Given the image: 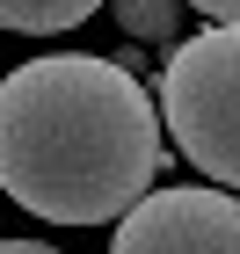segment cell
Listing matches in <instances>:
<instances>
[{"label": "cell", "mask_w": 240, "mask_h": 254, "mask_svg": "<svg viewBox=\"0 0 240 254\" xmlns=\"http://www.w3.org/2000/svg\"><path fill=\"white\" fill-rule=\"evenodd\" d=\"M160 124L204 182L240 189V22H211L167 51Z\"/></svg>", "instance_id": "7a4b0ae2"}, {"label": "cell", "mask_w": 240, "mask_h": 254, "mask_svg": "<svg viewBox=\"0 0 240 254\" xmlns=\"http://www.w3.org/2000/svg\"><path fill=\"white\" fill-rule=\"evenodd\" d=\"M95 7H109V0H0V29H15V37H59V29H80Z\"/></svg>", "instance_id": "277c9868"}, {"label": "cell", "mask_w": 240, "mask_h": 254, "mask_svg": "<svg viewBox=\"0 0 240 254\" xmlns=\"http://www.w3.org/2000/svg\"><path fill=\"white\" fill-rule=\"evenodd\" d=\"M0 254H59V247H44V240H0Z\"/></svg>", "instance_id": "52a82bcc"}, {"label": "cell", "mask_w": 240, "mask_h": 254, "mask_svg": "<svg viewBox=\"0 0 240 254\" xmlns=\"http://www.w3.org/2000/svg\"><path fill=\"white\" fill-rule=\"evenodd\" d=\"M117 22L139 44H167L182 29V0H117Z\"/></svg>", "instance_id": "5b68a950"}, {"label": "cell", "mask_w": 240, "mask_h": 254, "mask_svg": "<svg viewBox=\"0 0 240 254\" xmlns=\"http://www.w3.org/2000/svg\"><path fill=\"white\" fill-rule=\"evenodd\" d=\"M182 7H197V15H211V22H240V0H182Z\"/></svg>", "instance_id": "8992f818"}, {"label": "cell", "mask_w": 240, "mask_h": 254, "mask_svg": "<svg viewBox=\"0 0 240 254\" xmlns=\"http://www.w3.org/2000/svg\"><path fill=\"white\" fill-rule=\"evenodd\" d=\"M109 254H240L233 189H153L117 218Z\"/></svg>", "instance_id": "3957f363"}, {"label": "cell", "mask_w": 240, "mask_h": 254, "mask_svg": "<svg viewBox=\"0 0 240 254\" xmlns=\"http://www.w3.org/2000/svg\"><path fill=\"white\" fill-rule=\"evenodd\" d=\"M160 109L95 51H51L0 80V189L51 225H109L167 175Z\"/></svg>", "instance_id": "6da1fadb"}]
</instances>
